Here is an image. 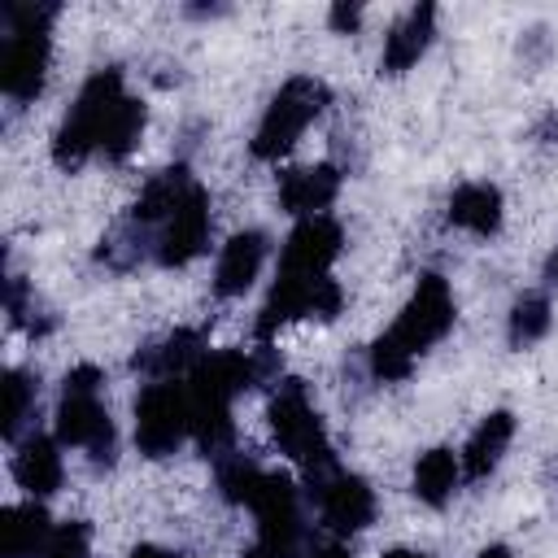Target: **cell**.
Instances as JSON below:
<instances>
[{
	"instance_id": "obj_7",
	"label": "cell",
	"mask_w": 558,
	"mask_h": 558,
	"mask_svg": "<svg viewBox=\"0 0 558 558\" xmlns=\"http://www.w3.org/2000/svg\"><path fill=\"white\" fill-rule=\"evenodd\" d=\"M453 314H458V310H453V288H449V279H440V275H418L414 292L405 296L401 314L392 318V327H388L384 336L397 340L410 357H418V353H427L436 340L449 336Z\"/></svg>"
},
{
	"instance_id": "obj_19",
	"label": "cell",
	"mask_w": 558,
	"mask_h": 558,
	"mask_svg": "<svg viewBox=\"0 0 558 558\" xmlns=\"http://www.w3.org/2000/svg\"><path fill=\"white\" fill-rule=\"evenodd\" d=\"M554 327V305L545 292H523L514 305H510V318H506V336L514 349L523 344H536L541 336H549Z\"/></svg>"
},
{
	"instance_id": "obj_2",
	"label": "cell",
	"mask_w": 558,
	"mask_h": 558,
	"mask_svg": "<svg viewBox=\"0 0 558 558\" xmlns=\"http://www.w3.org/2000/svg\"><path fill=\"white\" fill-rule=\"evenodd\" d=\"M52 4L9 9V35L0 48V87L13 105H31L44 92L52 65Z\"/></svg>"
},
{
	"instance_id": "obj_20",
	"label": "cell",
	"mask_w": 558,
	"mask_h": 558,
	"mask_svg": "<svg viewBox=\"0 0 558 558\" xmlns=\"http://www.w3.org/2000/svg\"><path fill=\"white\" fill-rule=\"evenodd\" d=\"M35 401H39L35 375H26V371L13 366V371L4 375V440H9V445L22 440L26 423L35 418Z\"/></svg>"
},
{
	"instance_id": "obj_30",
	"label": "cell",
	"mask_w": 558,
	"mask_h": 558,
	"mask_svg": "<svg viewBox=\"0 0 558 558\" xmlns=\"http://www.w3.org/2000/svg\"><path fill=\"white\" fill-rule=\"evenodd\" d=\"M244 558H270V554H266V549H262V545H253V549H248V554H244Z\"/></svg>"
},
{
	"instance_id": "obj_25",
	"label": "cell",
	"mask_w": 558,
	"mask_h": 558,
	"mask_svg": "<svg viewBox=\"0 0 558 558\" xmlns=\"http://www.w3.org/2000/svg\"><path fill=\"white\" fill-rule=\"evenodd\" d=\"M301 558H353V554H349V545H344V541H336V536H331V541H323V545H310Z\"/></svg>"
},
{
	"instance_id": "obj_27",
	"label": "cell",
	"mask_w": 558,
	"mask_h": 558,
	"mask_svg": "<svg viewBox=\"0 0 558 558\" xmlns=\"http://www.w3.org/2000/svg\"><path fill=\"white\" fill-rule=\"evenodd\" d=\"M545 283H554L558 288V244L549 248V257H545Z\"/></svg>"
},
{
	"instance_id": "obj_8",
	"label": "cell",
	"mask_w": 558,
	"mask_h": 558,
	"mask_svg": "<svg viewBox=\"0 0 558 558\" xmlns=\"http://www.w3.org/2000/svg\"><path fill=\"white\" fill-rule=\"evenodd\" d=\"M310 497H314V506H318L323 527H327L336 541L366 532V527L375 523V514H379L375 488H371L362 475H349V471H340V466L314 471V475H310Z\"/></svg>"
},
{
	"instance_id": "obj_22",
	"label": "cell",
	"mask_w": 558,
	"mask_h": 558,
	"mask_svg": "<svg viewBox=\"0 0 558 558\" xmlns=\"http://www.w3.org/2000/svg\"><path fill=\"white\" fill-rule=\"evenodd\" d=\"M39 558H92V527L83 519H61L52 523Z\"/></svg>"
},
{
	"instance_id": "obj_4",
	"label": "cell",
	"mask_w": 558,
	"mask_h": 558,
	"mask_svg": "<svg viewBox=\"0 0 558 558\" xmlns=\"http://www.w3.org/2000/svg\"><path fill=\"white\" fill-rule=\"evenodd\" d=\"M327 83L323 78H314V74H292L279 92H275V100L262 109V118H257V131H253V140H248V153L257 157V161H279V157H288L296 144H301V135H305V126L327 109Z\"/></svg>"
},
{
	"instance_id": "obj_18",
	"label": "cell",
	"mask_w": 558,
	"mask_h": 558,
	"mask_svg": "<svg viewBox=\"0 0 558 558\" xmlns=\"http://www.w3.org/2000/svg\"><path fill=\"white\" fill-rule=\"evenodd\" d=\"M458 480H462V458H458L453 449L436 445V449L418 453L414 475H410V488H414V497H418L423 506L440 510V506H449V501H453Z\"/></svg>"
},
{
	"instance_id": "obj_28",
	"label": "cell",
	"mask_w": 558,
	"mask_h": 558,
	"mask_svg": "<svg viewBox=\"0 0 558 558\" xmlns=\"http://www.w3.org/2000/svg\"><path fill=\"white\" fill-rule=\"evenodd\" d=\"M480 558H514L506 545H488V549H480Z\"/></svg>"
},
{
	"instance_id": "obj_14",
	"label": "cell",
	"mask_w": 558,
	"mask_h": 558,
	"mask_svg": "<svg viewBox=\"0 0 558 558\" xmlns=\"http://www.w3.org/2000/svg\"><path fill=\"white\" fill-rule=\"evenodd\" d=\"M432 35H436V9H432V4H418V9L401 13V17L388 26V35H384L379 65H384L388 74H405V70H414L418 57L427 52Z\"/></svg>"
},
{
	"instance_id": "obj_15",
	"label": "cell",
	"mask_w": 558,
	"mask_h": 558,
	"mask_svg": "<svg viewBox=\"0 0 558 558\" xmlns=\"http://www.w3.org/2000/svg\"><path fill=\"white\" fill-rule=\"evenodd\" d=\"M510 440H514V414H510V410L484 414L480 427L471 432V440H466L462 453H458V458H462V480H484V475H493L497 462L506 458Z\"/></svg>"
},
{
	"instance_id": "obj_29",
	"label": "cell",
	"mask_w": 558,
	"mask_h": 558,
	"mask_svg": "<svg viewBox=\"0 0 558 558\" xmlns=\"http://www.w3.org/2000/svg\"><path fill=\"white\" fill-rule=\"evenodd\" d=\"M384 558H427V554H418V549H388Z\"/></svg>"
},
{
	"instance_id": "obj_23",
	"label": "cell",
	"mask_w": 558,
	"mask_h": 558,
	"mask_svg": "<svg viewBox=\"0 0 558 558\" xmlns=\"http://www.w3.org/2000/svg\"><path fill=\"white\" fill-rule=\"evenodd\" d=\"M366 366H371V375L379 379V384H397V379H405L410 371H414V357L397 344V340H388V336H379L375 344H371V357H366Z\"/></svg>"
},
{
	"instance_id": "obj_1",
	"label": "cell",
	"mask_w": 558,
	"mask_h": 558,
	"mask_svg": "<svg viewBox=\"0 0 558 558\" xmlns=\"http://www.w3.org/2000/svg\"><path fill=\"white\" fill-rule=\"evenodd\" d=\"M100 384H105V371L96 362H78V366L65 371L52 436L65 449H83L87 458L109 462L113 449H118V432H113V418L100 401Z\"/></svg>"
},
{
	"instance_id": "obj_12",
	"label": "cell",
	"mask_w": 558,
	"mask_h": 558,
	"mask_svg": "<svg viewBox=\"0 0 558 558\" xmlns=\"http://www.w3.org/2000/svg\"><path fill=\"white\" fill-rule=\"evenodd\" d=\"M336 196H340V170L331 161H310V166H292L279 174V205L296 222L327 214Z\"/></svg>"
},
{
	"instance_id": "obj_17",
	"label": "cell",
	"mask_w": 558,
	"mask_h": 558,
	"mask_svg": "<svg viewBox=\"0 0 558 558\" xmlns=\"http://www.w3.org/2000/svg\"><path fill=\"white\" fill-rule=\"evenodd\" d=\"M501 218H506V205H501V192L493 187V183H462L453 196H449V222L458 227V231H466V235H497V227H501Z\"/></svg>"
},
{
	"instance_id": "obj_9",
	"label": "cell",
	"mask_w": 558,
	"mask_h": 558,
	"mask_svg": "<svg viewBox=\"0 0 558 558\" xmlns=\"http://www.w3.org/2000/svg\"><path fill=\"white\" fill-rule=\"evenodd\" d=\"M209 231H214V214H209V192L201 183L187 187V196L174 205V214L157 227L153 240V257L166 270H179L187 262H196L209 248Z\"/></svg>"
},
{
	"instance_id": "obj_26",
	"label": "cell",
	"mask_w": 558,
	"mask_h": 558,
	"mask_svg": "<svg viewBox=\"0 0 558 558\" xmlns=\"http://www.w3.org/2000/svg\"><path fill=\"white\" fill-rule=\"evenodd\" d=\"M131 558H174L170 549H161V545H135L131 549Z\"/></svg>"
},
{
	"instance_id": "obj_13",
	"label": "cell",
	"mask_w": 558,
	"mask_h": 558,
	"mask_svg": "<svg viewBox=\"0 0 558 558\" xmlns=\"http://www.w3.org/2000/svg\"><path fill=\"white\" fill-rule=\"evenodd\" d=\"M61 440L57 436H22L17 440V453H13V480L31 493V501H44L52 497L61 484H65V458H61Z\"/></svg>"
},
{
	"instance_id": "obj_21",
	"label": "cell",
	"mask_w": 558,
	"mask_h": 558,
	"mask_svg": "<svg viewBox=\"0 0 558 558\" xmlns=\"http://www.w3.org/2000/svg\"><path fill=\"white\" fill-rule=\"evenodd\" d=\"M140 135H144V100L126 96V100H122V109L113 113L109 131H105L100 153H105L109 161H126V157L140 148Z\"/></svg>"
},
{
	"instance_id": "obj_6",
	"label": "cell",
	"mask_w": 558,
	"mask_h": 558,
	"mask_svg": "<svg viewBox=\"0 0 558 558\" xmlns=\"http://www.w3.org/2000/svg\"><path fill=\"white\" fill-rule=\"evenodd\" d=\"M192 436V405L183 379H153L135 397V449L144 458H170Z\"/></svg>"
},
{
	"instance_id": "obj_5",
	"label": "cell",
	"mask_w": 558,
	"mask_h": 558,
	"mask_svg": "<svg viewBox=\"0 0 558 558\" xmlns=\"http://www.w3.org/2000/svg\"><path fill=\"white\" fill-rule=\"evenodd\" d=\"M266 427H270V440H275L292 462L305 466V475L336 466V462H331V445H327V427H323V418H318V410H314L305 384L283 379V384L275 388V397H270V405H266Z\"/></svg>"
},
{
	"instance_id": "obj_11",
	"label": "cell",
	"mask_w": 558,
	"mask_h": 558,
	"mask_svg": "<svg viewBox=\"0 0 558 558\" xmlns=\"http://www.w3.org/2000/svg\"><path fill=\"white\" fill-rule=\"evenodd\" d=\"M266 257H270V240H266V231H257V227L231 231L227 244L218 248V262H214V292H218L222 301L244 296V292L257 283Z\"/></svg>"
},
{
	"instance_id": "obj_10",
	"label": "cell",
	"mask_w": 558,
	"mask_h": 558,
	"mask_svg": "<svg viewBox=\"0 0 558 558\" xmlns=\"http://www.w3.org/2000/svg\"><path fill=\"white\" fill-rule=\"evenodd\" d=\"M340 248H344V231L331 214L301 218L279 248V275L323 279V275H331V262L340 257Z\"/></svg>"
},
{
	"instance_id": "obj_3",
	"label": "cell",
	"mask_w": 558,
	"mask_h": 558,
	"mask_svg": "<svg viewBox=\"0 0 558 558\" xmlns=\"http://www.w3.org/2000/svg\"><path fill=\"white\" fill-rule=\"evenodd\" d=\"M122 100H126L122 70H96V74L78 87V96H74V105H70L61 131L52 135V161H57L61 170H78L92 153H100L105 131H109L113 113L122 109Z\"/></svg>"
},
{
	"instance_id": "obj_16",
	"label": "cell",
	"mask_w": 558,
	"mask_h": 558,
	"mask_svg": "<svg viewBox=\"0 0 558 558\" xmlns=\"http://www.w3.org/2000/svg\"><path fill=\"white\" fill-rule=\"evenodd\" d=\"M52 519L44 501H17L0 510V558H39Z\"/></svg>"
},
{
	"instance_id": "obj_24",
	"label": "cell",
	"mask_w": 558,
	"mask_h": 558,
	"mask_svg": "<svg viewBox=\"0 0 558 558\" xmlns=\"http://www.w3.org/2000/svg\"><path fill=\"white\" fill-rule=\"evenodd\" d=\"M357 22H362V9H357V4H336V9H331V26H336L340 35H353Z\"/></svg>"
}]
</instances>
